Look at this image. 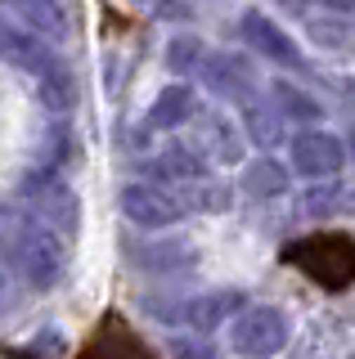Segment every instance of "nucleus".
<instances>
[{
	"mask_svg": "<svg viewBox=\"0 0 355 359\" xmlns=\"http://www.w3.org/2000/svg\"><path fill=\"white\" fill-rule=\"evenodd\" d=\"M283 184H288V175H283V166H274V162H252L248 175H243V189H248L252 198L283 194Z\"/></svg>",
	"mask_w": 355,
	"mask_h": 359,
	"instance_id": "obj_16",
	"label": "nucleus"
},
{
	"mask_svg": "<svg viewBox=\"0 0 355 359\" xmlns=\"http://www.w3.org/2000/svg\"><path fill=\"white\" fill-rule=\"evenodd\" d=\"M194 90L189 86H171V90H162L158 99H153V108H149V126L153 130H175V126H185V121L194 117Z\"/></svg>",
	"mask_w": 355,
	"mask_h": 359,
	"instance_id": "obj_14",
	"label": "nucleus"
},
{
	"mask_svg": "<svg viewBox=\"0 0 355 359\" xmlns=\"http://www.w3.org/2000/svg\"><path fill=\"white\" fill-rule=\"evenodd\" d=\"M203 81L225 99H243V104L252 99V67L243 59H234V54H212V59H203Z\"/></svg>",
	"mask_w": 355,
	"mask_h": 359,
	"instance_id": "obj_10",
	"label": "nucleus"
},
{
	"mask_svg": "<svg viewBox=\"0 0 355 359\" xmlns=\"http://www.w3.org/2000/svg\"><path fill=\"white\" fill-rule=\"evenodd\" d=\"M274 108L283 112V117H297V121H315L319 117V108L310 104V99L302 95V90H293V86H274Z\"/></svg>",
	"mask_w": 355,
	"mask_h": 359,
	"instance_id": "obj_17",
	"label": "nucleus"
},
{
	"mask_svg": "<svg viewBox=\"0 0 355 359\" xmlns=\"http://www.w3.org/2000/svg\"><path fill=\"white\" fill-rule=\"evenodd\" d=\"M239 310H248L243 292H203V297H189V301H171V306L153 301V314H162L166 323H185V328H220Z\"/></svg>",
	"mask_w": 355,
	"mask_h": 359,
	"instance_id": "obj_7",
	"label": "nucleus"
},
{
	"mask_svg": "<svg viewBox=\"0 0 355 359\" xmlns=\"http://www.w3.org/2000/svg\"><path fill=\"white\" fill-rule=\"evenodd\" d=\"M14 5L32 32H41L46 41H68V5L63 0H5Z\"/></svg>",
	"mask_w": 355,
	"mask_h": 359,
	"instance_id": "obj_11",
	"label": "nucleus"
},
{
	"mask_svg": "<svg viewBox=\"0 0 355 359\" xmlns=\"http://www.w3.org/2000/svg\"><path fill=\"white\" fill-rule=\"evenodd\" d=\"M194 54H198L194 41H175V45H171V67H189Z\"/></svg>",
	"mask_w": 355,
	"mask_h": 359,
	"instance_id": "obj_22",
	"label": "nucleus"
},
{
	"mask_svg": "<svg viewBox=\"0 0 355 359\" xmlns=\"http://www.w3.org/2000/svg\"><path fill=\"white\" fill-rule=\"evenodd\" d=\"M0 63H9L23 76H32L50 112L72 108V76H68V67L59 63V54H54V41H46L41 32L0 18Z\"/></svg>",
	"mask_w": 355,
	"mask_h": 359,
	"instance_id": "obj_2",
	"label": "nucleus"
},
{
	"mask_svg": "<svg viewBox=\"0 0 355 359\" xmlns=\"http://www.w3.org/2000/svg\"><path fill=\"white\" fill-rule=\"evenodd\" d=\"M243 41H248L257 54H265V59L283 63V67H297V72L306 67V54L297 50V41L288 36L283 27H274L265 14H257V9H252V14H243Z\"/></svg>",
	"mask_w": 355,
	"mask_h": 359,
	"instance_id": "obj_9",
	"label": "nucleus"
},
{
	"mask_svg": "<svg viewBox=\"0 0 355 359\" xmlns=\"http://www.w3.org/2000/svg\"><path fill=\"white\" fill-rule=\"evenodd\" d=\"M9 306H14V278H9L5 261H0V319L9 314Z\"/></svg>",
	"mask_w": 355,
	"mask_h": 359,
	"instance_id": "obj_21",
	"label": "nucleus"
},
{
	"mask_svg": "<svg viewBox=\"0 0 355 359\" xmlns=\"http://www.w3.org/2000/svg\"><path fill=\"white\" fill-rule=\"evenodd\" d=\"M175 351V359H220L212 346H203V341H194V337H180V341L171 346Z\"/></svg>",
	"mask_w": 355,
	"mask_h": 359,
	"instance_id": "obj_20",
	"label": "nucleus"
},
{
	"mask_svg": "<svg viewBox=\"0 0 355 359\" xmlns=\"http://www.w3.org/2000/svg\"><path fill=\"white\" fill-rule=\"evenodd\" d=\"M140 265H149V269L189 265V247H149V252H140Z\"/></svg>",
	"mask_w": 355,
	"mask_h": 359,
	"instance_id": "obj_19",
	"label": "nucleus"
},
{
	"mask_svg": "<svg viewBox=\"0 0 355 359\" xmlns=\"http://www.w3.org/2000/svg\"><path fill=\"white\" fill-rule=\"evenodd\" d=\"M234 351L248 355V359H270L279 355L288 346V337H293V328H288V314L274 310V306H248L239 310L234 319Z\"/></svg>",
	"mask_w": 355,
	"mask_h": 359,
	"instance_id": "obj_5",
	"label": "nucleus"
},
{
	"mask_svg": "<svg viewBox=\"0 0 355 359\" xmlns=\"http://www.w3.org/2000/svg\"><path fill=\"white\" fill-rule=\"evenodd\" d=\"M342 162H347V149H342L337 135L328 130H302L293 140V166L310 180H328L342 171Z\"/></svg>",
	"mask_w": 355,
	"mask_h": 359,
	"instance_id": "obj_8",
	"label": "nucleus"
},
{
	"mask_svg": "<svg viewBox=\"0 0 355 359\" xmlns=\"http://www.w3.org/2000/svg\"><path fill=\"white\" fill-rule=\"evenodd\" d=\"M0 252H5V261L41 292L54 287L63 278V269H68L63 233L50 229L46 220H36L32 211H23V216H0Z\"/></svg>",
	"mask_w": 355,
	"mask_h": 359,
	"instance_id": "obj_1",
	"label": "nucleus"
},
{
	"mask_svg": "<svg viewBox=\"0 0 355 359\" xmlns=\"http://www.w3.org/2000/svg\"><path fill=\"white\" fill-rule=\"evenodd\" d=\"M207 144H216V157H220V162H239V153H243V144L234 140V130H229L220 117L207 121Z\"/></svg>",
	"mask_w": 355,
	"mask_h": 359,
	"instance_id": "obj_18",
	"label": "nucleus"
},
{
	"mask_svg": "<svg viewBox=\"0 0 355 359\" xmlns=\"http://www.w3.org/2000/svg\"><path fill=\"white\" fill-rule=\"evenodd\" d=\"M121 211L140 229H162V224H175L189 216V202H185L180 184H126Z\"/></svg>",
	"mask_w": 355,
	"mask_h": 359,
	"instance_id": "obj_6",
	"label": "nucleus"
},
{
	"mask_svg": "<svg viewBox=\"0 0 355 359\" xmlns=\"http://www.w3.org/2000/svg\"><path fill=\"white\" fill-rule=\"evenodd\" d=\"M347 153H351V157H355V130H351V140H347Z\"/></svg>",
	"mask_w": 355,
	"mask_h": 359,
	"instance_id": "obj_23",
	"label": "nucleus"
},
{
	"mask_svg": "<svg viewBox=\"0 0 355 359\" xmlns=\"http://www.w3.org/2000/svg\"><path fill=\"white\" fill-rule=\"evenodd\" d=\"M144 171H149L153 180H162V184H189V180L207 175V162L194 149H180V144H175V149H166L162 157H153Z\"/></svg>",
	"mask_w": 355,
	"mask_h": 359,
	"instance_id": "obj_12",
	"label": "nucleus"
},
{
	"mask_svg": "<svg viewBox=\"0 0 355 359\" xmlns=\"http://www.w3.org/2000/svg\"><path fill=\"white\" fill-rule=\"evenodd\" d=\"M23 207L36 220H46L50 229L59 233H76V220H81V207H76V194L68 189V180L59 171H32L23 180Z\"/></svg>",
	"mask_w": 355,
	"mask_h": 359,
	"instance_id": "obj_4",
	"label": "nucleus"
},
{
	"mask_svg": "<svg viewBox=\"0 0 355 359\" xmlns=\"http://www.w3.org/2000/svg\"><path fill=\"white\" fill-rule=\"evenodd\" d=\"M283 261L310 274L324 292H347L355 283V238L347 233H310L283 247Z\"/></svg>",
	"mask_w": 355,
	"mask_h": 359,
	"instance_id": "obj_3",
	"label": "nucleus"
},
{
	"mask_svg": "<svg viewBox=\"0 0 355 359\" xmlns=\"http://www.w3.org/2000/svg\"><path fill=\"white\" fill-rule=\"evenodd\" d=\"M243 126H248V140L257 144V149H274V144L283 140V112L252 99V104L243 108Z\"/></svg>",
	"mask_w": 355,
	"mask_h": 359,
	"instance_id": "obj_15",
	"label": "nucleus"
},
{
	"mask_svg": "<svg viewBox=\"0 0 355 359\" xmlns=\"http://www.w3.org/2000/svg\"><path fill=\"white\" fill-rule=\"evenodd\" d=\"M81 359H153V351H149V346H144L130 328H121V323H108V328L99 332L91 346H86Z\"/></svg>",
	"mask_w": 355,
	"mask_h": 359,
	"instance_id": "obj_13",
	"label": "nucleus"
}]
</instances>
